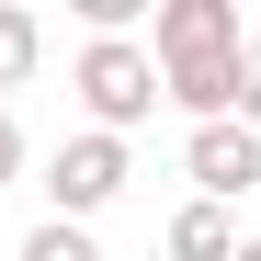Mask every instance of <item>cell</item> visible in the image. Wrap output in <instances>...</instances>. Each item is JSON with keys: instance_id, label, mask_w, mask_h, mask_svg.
<instances>
[{"instance_id": "8", "label": "cell", "mask_w": 261, "mask_h": 261, "mask_svg": "<svg viewBox=\"0 0 261 261\" xmlns=\"http://www.w3.org/2000/svg\"><path fill=\"white\" fill-rule=\"evenodd\" d=\"M239 125H250V137H261V34H250V46H239Z\"/></svg>"}, {"instance_id": "10", "label": "cell", "mask_w": 261, "mask_h": 261, "mask_svg": "<svg viewBox=\"0 0 261 261\" xmlns=\"http://www.w3.org/2000/svg\"><path fill=\"white\" fill-rule=\"evenodd\" d=\"M227 261H261V239H239V250H227Z\"/></svg>"}, {"instance_id": "3", "label": "cell", "mask_w": 261, "mask_h": 261, "mask_svg": "<svg viewBox=\"0 0 261 261\" xmlns=\"http://www.w3.org/2000/svg\"><path fill=\"white\" fill-rule=\"evenodd\" d=\"M137 46H148V68H227L250 46V23H239V0H159Z\"/></svg>"}, {"instance_id": "1", "label": "cell", "mask_w": 261, "mask_h": 261, "mask_svg": "<svg viewBox=\"0 0 261 261\" xmlns=\"http://www.w3.org/2000/svg\"><path fill=\"white\" fill-rule=\"evenodd\" d=\"M68 91L91 102V137H137V125L159 114V68H148L137 34H91L80 68H68Z\"/></svg>"}, {"instance_id": "6", "label": "cell", "mask_w": 261, "mask_h": 261, "mask_svg": "<svg viewBox=\"0 0 261 261\" xmlns=\"http://www.w3.org/2000/svg\"><path fill=\"white\" fill-rule=\"evenodd\" d=\"M34 57H46V23H34L23 0H0V91H23V80H34Z\"/></svg>"}, {"instance_id": "5", "label": "cell", "mask_w": 261, "mask_h": 261, "mask_svg": "<svg viewBox=\"0 0 261 261\" xmlns=\"http://www.w3.org/2000/svg\"><path fill=\"white\" fill-rule=\"evenodd\" d=\"M159 250H170V261H227V250H239V216H227V204H182Z\"/></svg>"}, {"instance_id": "7", "label": "cell", "mask_w": 261, "mask_h": 261, "mask_svg": "<svg viewBox=\"0 0 261 261\" xmlns=\"http://www.w3.org/2000/svg\"><path fill=\"white\" fill-rule=\"evenodd\" d=\"M12 261H102V239L91 227H57V216H46V227H23V250Z\"/></svg>"}, {"instance_id": "9", "label": "cell", "mask_w": 261, "mask_h": 261, "mask_svg": "<svg viewBox=\"0 0 261 261\" xmlns=\"http://www.w3.org/2000/svg\"><path fill=\"white\" fill-rule=\"evenodd\" d=\"M12 182H23V114L0 102V193H12Z\"/></svg>"}, {"instance_id": "4", "label": "cell", "mask_w": 261, "mask_h": 261, "mask_svg": "<svg viewBox=\"0 0 261 261\" xmlns=\"http://www.w3.org/2000/svg\"><path fill=\"white\" fill-rule=\"evenodd\" d=\"M182 170H193V204H239V193H261V137L227 114V125H193L182 137Z\"/></svg>"}, {"instance_id": "2", "label": "cell", "mask_w": 261, "mask_h": 261, "mask_svg": "<svg viewBox=\"0 0 261 261\" xmlns=\"http://www.w3.org/2000/svg\"><path fill=\"white\" fill-rule=\"evenodd\" d=\"M125 182H137V148H125V137H91V125L57 137V159H46V204H57V227H91Z\"/></svg>"}]
</instances>
